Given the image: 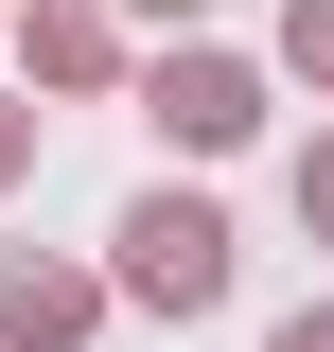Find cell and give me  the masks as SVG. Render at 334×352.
<instances>
[{
    "instance_id": "5",
    "label": "cell",
    "mask_w": 334,
    "mask_h": 352,
    "mask_svg": "<svg viewBox=\"0 0 334 352\" xmlns=\"http://www.w3.org/2000/svg\"><path fill=\"white\" fill-rule=\"evenodd\" d=\"M282 352H334V317H299V335H282Z\"/></svg>"
},
{
    "instance_id": "4",
    "label": "cell",
    "mask_w": 334,
    "mask_h": 352,
    "mask_svg": "<svg viewBox=\"0 0 334 352\" xmlns=\"http://www.w3.org/2000/svg\"><path fill=\"white\" fill-rule=\"evenodd\" d=\"M299 212H317V229H334V159H299Z\"/></svg>"
},
{
    "instance_id": "6",
    "label": "cell",
    "mask_w": 334,
    "mask_h": 352,
    "mask_svg": "<svg viewBox=\"0 0 334 352\" xmlns=\"http://www.w3.org/2000/svg\"><path fill=\"white\" fill-rule=\"evenodd\" d=\"M0 159H18V124H0Z\"/></svg>"
},
{
    "instance_id": "3",
    "label": "cell",
    "mask_w": 334,
    "mask_h": 352,
    "mask_svg": "<svg viewBox=\"0 0 334 352\" xmlns=\"http://www.w3.org/2000/svg\"><path fill=\"white\" fill-rule=\"evenodd\" d=\"M299 71H334V18H317V0H299Z\"/></svg>"
},
{
    "instance_id": "1",
    "label": "cell",
    "mask_w": 334,
    "mask_h": 352,
    "mask_svg": "<svg viewBox=\"0 0 334 352\" xmlns=\"http://www.w3.org/2000/svg\"><path fill=\"white\" fill-rule=\"evenodd\" d=\"M124 282H141L159 317H194L211 282H229V229H211L194 194H141V212H124Z\"/></svg>"
},
{
    "instance_id": "2",
    "label": "cell",
    "mask_w": 334,
    "mask_h": 352,
    "mask_svg": "<svg viewBox=\"0 0 334 352\" xmlns=\"http://www.w3.org/2000/svg\"><path fill=\"white\" fill-rule=\"evenodd\" d=\"M159 124H176V141H229V124H247V88H229V71H176V88H159Z\"/></svg>"
}]
</instances>
